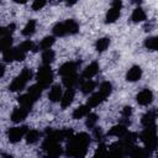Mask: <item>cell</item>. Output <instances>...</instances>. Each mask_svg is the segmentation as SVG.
<instances>
[{
    "mask_svg": "<svg viewBox=\"0 0 158 158\" xmlns=\"http://www.w3.org/2000/svg\"><path fill=\"white\" fill-rule=\"evenodd\" d=\"M90 144V137L85 132H80L72 138L67 144V154L72 158H85L88 147Z\"/></svg>",
    "mask_w": 158,
    "mask_h": 158,
    "instance_id": "obj_1",
    "label": "cell"
},
{
    "mask_svg": "<svg viewBox=\"0 0 158 158\" xmlns=\"http://www.w3.org/2000/svg\"><path fill=\"white\" fill-rule=\"evenodd\" d=\"M139 138H141V141L144 143V147L148 148L151 152H153V151L158 147V136H157L156 125H154V126L146 127V128L141 132Z\"/></svg>",
    "mask_w": 158,
    "mask_h": 158,
    "instance_id": "obj_2",
    "label": "cell"
},
{
    "mask_svg": "<svg viewBox=\"0 0 158 158\" xmlns=\"http://www.w3.org/2000/svg\"><path fill=\"white\" fill-rule=\"evenodd\" d=\"M31 78H32V70L30 68H23L22 72L9 85L10 91H20V90H22L26 86V84L30 81Z\"/></svg>",
    "mask_w": 158,
    "mask_h": 158,
    "instance_id": "obj_3",
    "label": "cell"
},
{
    "mask_svg": "<svg viewBox=\"0 0 158 158\" xmlns=\"http://www.w3.org/2000/svg\"><path fill=\"white\" fill-rule=\"evenodd\" d=\"M42 149L44 152V158H59L62 154V147L59 142L46 137L43 143H42Z\"/></svg>",
    "mask_w": 158,
    "mask_h": 158,
    "instance_id": "obj_4",
    "label": "cell"
},
{
    "mask_svg": "<svg viewBox=\"0 0 158 158\" xmlns=\"http://www.w3.org/2000/svg\"><path fill=\"white\" fill-rule=\"evenodd\" d=\"M36 79H37V84L41 85L43 89L48 88L53 80V72H52L51 67L49 65H42L37 72Z\"/></svg>",
    "mask_w": 158,
    "mask_h": 158,
    "instance_id": "obj_5",
    "label": "cell"
},
{
    "mask_svg": "<svg viewBox=\"0 0 158 158\" xmlns=\"http://www.w3.org/2000/svg\"><path fill=\"white\" fill-rule=\"evenodd\" d=\"M28 132L26 126H17V127H11L7 131V138L10 142L16 143L19 141H21L23 138V136H26V133Z\"/></svg>",
    "mask_w": 158,
    "mask_h": 158,
    "instance_id": "obj_6",
    "label": "cell"
},
{
    "mask_svg": "<svg viewBox=\"0 0 158 158\" xmlns=\"http://www.w3.org/2000/svg\"><path fill=\"white\" fill-rule=\"evenodd\" d=\"M121 6H122V2L118 1V0H115V1L111 4V7H110V9L107 10V12H106V17H105V22H106V23H112V22H115V21L120 17Z\"/></svg>",
    "mask_w": 158,
    "mask_h": 158,
    "instance_id": "obj_7",
    "label": "cell"
},
{
    "mask_svg": "<svg viewBox=\"0 0 158 158\" xmlns=\"http://www.w3.org/2000/svg\"><path fill=\"white\" fill-rule=\"evenodd\" d=\"M78 65L79 63L78 62H65L64 64H62L58 69V73L62 75V77H67V75H72V74H75L77 69H78Z\"/></svg>",
    "mask_w": 158,
    "mask_h": 158,
    "instance_id": "obj_8",
    "label": "cell"
},
{
    "mask_svg": "<svg viewBox=\"0 0 158 158\" xmlns=\"http://www.w3.org/2000/svg\"><path fill=\"white\" fill-rule=\"evenodd\" d=\"M136 100H137V102H138L139 105L147 106V105H149V104L152 102V100H153V93H152L149 89H143V90H141V91L137 94Z\"/></svg>",
    "mask_w": 158,
    "mask_h": 158,
    "instance_id": "obj_9",
    "label": "cell"
},
{
    "mask_svg": "<svg viewBox=\"0 0 158 158\" xmlns=\"http://www.w3.org/2000/svg\"><path fill=\"white\" fill-rule=\"evenodd\" d=\"M28 111H30V110L26 109V107H23V106L16 107V109L12 111V114H11V121L15 122V123H20L21 121H23V120L27 117Z\"/></svg>",
    "mask_w": 158,
    "mask_h": 158,
    "instance_id": "obj_10",
    "label": "cell"
},
{
    "mask_svg": "<svg viewBox=\"0 0 158 158\" xmlns=\"http://www.w3.org/2000/svg\"><path fill=\"white\" fill-rule=\"evenodd\" d=\"M130 157L131 158H149L152 152L146 148V147H137V146H133L130 151Z\"/></svg>",
    "mask_w": 158,
    "mask_h": 158,
    "instance_id": "obj_11",
    "label": "cell"
},
{
    "mask_svg": "<svg viewBox=\"0 0 158 158\" xmlns=\"http://www.w3.org/2000/svg\"><path fill=\"white\" fill-rule=\"evenodd\" d=\"M98 72H99V64H98L96 62H91L89 65L85 67V69H84L83 73H81V77H83L85 80H89V79H91L93 77H95V75L98 74Z\"/></svg>",
    "mask_w": 158,
    "mask_h": 158,
    "instance_id": "obj_12",
    "label": "cell"
},
{
    "mask_svg": "<svg viewBox=\"0 0 158 158\" xmlns=\"http://www.w3.org/2000/svg\"><path fill=\"white\" fill-rule=\"evenodd\" d=\"M142 77V69L139 65H133L128 69L127 74H126V80L127 81H137L139 80Z\"/></svg>",
    "mask_w": 158,
    "mask_h": 158,
    "instance_id": "obj_13",
    "label": "cell"
},
{
    "mask_svg": "<svg viewBox=\"0 0 158 158\" xmlns=\"http://www.w3.org/2000/svg\"><path fill=\"white\" fill-rule=\"evenodd\" d=\"M107 98V95H105L102 91H98V93H95V94H93L89 99H88V106H90V107H95V106H99L105 99Z\"/></svg>",
    "mask_w": 158,
    "mask_h": 158,
    "instance_id": "obj_14",
    "label": "cell"
},
{
    "mask_svg": "<svg viewBox=\"0 0 158 158\" xmlns=\"http://www.w3.org/2000/svg\"><path fill=\"white\" fill-rule=\"evenodd\" d=\"M126 127H127V126H125V125H122V123L115 125V126H112V127L109 130L107 135H109V136H115V137H118V138L125 137V136L127 135V128H126Z\"/></svg>",
    "mask_w": 158,
    "mask_h": 158,
    "instance_id": "obj_15",
    "label": "cell"
},
{
    "mask_svg": "<svg viewBox=\"0 0 158 158\" xmlns=\"http://www.w3.org/2000/svg\"><path fill=\"white\" fill-rule=\"evenodd\" d=\"M74 95H75L74 89H67V90L63 93V96H62V99H60V106H62V109H67V107L73 102Z\"/></svg>",
    "mask_w": 158,
    "mask_h": 158,
    "instance_id": "obj_16",
    "label": "cell"
},
{
    "mask_svg": "<svg viewBox=\"0 0 158 158\" xmlns=\"http://www.w3.org/2000/svg\"><path fill=\"white\" fill-rule=\"evenodd\" d=\"M141 122L144 127H149V126H154L156 125V111L153 110H149L147 111L142 118H141Z\"/></svg>",
    "mask_w": 158,
    "mask_h": 158,
    "instance_id": "obj_17",
    "label": "cell"
},
{
    "mask_svg": "<svg viewBox=\"0 0 158 158\" xmlns=\"http://www.w3.org/2000/svg\"><path fill=\"white\" fill-rule=\"evenodd\" d=\"M63 96V93H62V88L59 85H53L49 90V94H48V99L52 101V102H57V101H60Z\"/></svg>",
    "mask_w": 158,
    "mask_h": 158,
    "instance_id": "obj_18",
    "label": "cell"
},
{
    "mask_svg": "<svg viewBox=\"0 0 158 158\" xmlns=\"http://www.w3.org/2000/svg\"><path fill=\"white\" fill-rule=\"evenodd\" d=\"M90 114V106L88 105H80L79 107L74 109L72 116L74 120H79V118H83L84 116H88Z\"/></svg>",
    "mask_w": 158,
    "mask_h": 158,
    "instance_id": "obj_19",
    "label": "cell"
},
{
    "mask_svg": "<svg viewBox=\"0 0 158 158\" xmlns=\"http://www.w3.org/2000/svg\"><path fill=\"white\" fill-rule=\"evenodd\" d=\"M17 101L20 102V106H23V107H26V109H28V110H31L32 105L36 102V101L32 99V96H31L28 93L20 95V96L17 98Z\"/></svg>",
    "mask_w": 158,
    "mask_h": 158,
    "instance_id": "obj_20",
    "label": "cell"
},
{
    "mask_svg": "<svg viewBox=\"0 0 158 158\" xmlns=\"http://www.w3.org/2000/svg\"><path fill=\"white\" fill-rule=\"evenodd\" d=\"M64 25H65V30H67V33L68 35H75V33H78L79 25H78V22L75 20H73V19L65 20L64 21Z\"/></svg>",
    "mask_w": 158,
    "mask_h": 158,
    "instance_id": "obj_21",
    "label": "cell"
},
{
    "mask_svg": "<svg viewBox=\"0 0 158 158\" xmlns=\"http://www.w3.org/2000/svg\"><path fill=\"white\" fill-rule=\"evenodd\" d=\"M146 19H147V15H146V12H144L143 9L136 7V9L132 11L131 20H132L133 22H142V21H144Z\"/></svg>",
    "mask_w": 158,
    "mask_h": 158,
    "instance_id": "obj_22",
    "label": "cell"
},
{
    "mask_svg": "<svg viewBox=\"0 0 158 158\" xmlns=\"http://www.w3.org/2000/svg\"><path fill=\"white\" fill-rule=\"evenodd\" d=\"M62 81H63V85L67 86V89H73V86H75L78 84L79 79H78V75L77 74H72V75L63 77Z\"/></svg>",
    "mask_w": 158,
    "mask_h": 158,
    "instance_id": "obj_23",
    "label": "cell"
},
{
    "mask_svg": "<svg viewBox=\"0 0 158 158\" xmlns=\"http://www.w3.org/2000/svg\"><path fill=\"white\" fill-rule=\"evenodd\" d=\"M95 86H96V83H95L94 80L89 79V80H84V81L81 83V85H80V90H81L83 94L88 95V94H90V93L94 91Z\"/></svg>",
    "mask_w": 158,
    "mask_h": 158,
    "instance_id": "obj_24",
    "label": "cell"
},
{
    "mask_svg": "<svg viewBox=\"0 0 158 158\" xmlns=\"http://www.w3.org/2000/svg\"><path fill=\"white\" fill-rule=\"evenodd\" d=\"M36 26H37V22H36L35 20H30V21L26 23V26L23 27V30H22V35L26 36V37L32 36V35L35 33V31H36Z\"/></svg>",
    "mask_w": 158,
    "mask_h": 158,
    "instance_id": "obj_25",
    "label": "cell"
},
{
    "mask_svg": "<svg viewBox=\"0 0 158 158\" xmlns=\"http://www.w3.org/2000/svg\"><path fill=\"white\" fill-rule=\"evenodd\" d=\"M110 46V38L109 37H101L96 41L95 43V49L98 52H104L107 49V47Z\"/></svg>",
    "mask_w": 158,
    "mask_h": 158,
    "instance_id": "obj_26",
    "label": "cell"
},
{
    "mask_svg": "<svg viewBox=\"0 0 158 158\" xmlns=\"http://www.w3.org/2000/svg\"><path fill=\"white\" fill-rule=\"evenodd\" d=\"M54 57H56V53L52 49L43 51V53H42V65H49L54 60Z\"/></svg>",
    "mask_w": 158,
    "mask_h": 158,
    "instance_id": "obj_27",
    "label": "cell"
},
{
    "mask_svg": "<svg viewBox=\"0 0 158 158\" xmlns=\"http://www.w3.org/2000/svg\"><path fill=\"white\" fill-rule=\"evenodd\" d=\"M42 90H43V88L41 86V85H38V84H33V85H31L30 88H28V90H27V93L32 96V99L36 101L40 96H41V94H42Z\"/></svg>",
    "mask_w": 158,
    "mask_h": 158,
    "instance_id": "obj_28",
    "label": "cell"
},
{
    "mask_svg": "<svg viewBox=\"0 0 158 158\" xmlns=\"http://www.w3.org/2000/svg\"><path fill=\"white\" fill-rule=\"evenodd\" d=\"M26 142L28 143V144H33V143H36L38 139H40V137H41V133L37 131V130H30L27 133H26Z\"/></svg>",
    "mask_w": 158,
    "mask_h": 158,
    "instance_id": "obj_29",
    "label": "cell"
},
{
    "mask_svg": "<svg viewBox=\"0 0 158 158\" xmlns=\"http://www.w3.org/2000/svg\"><path fill=\"white\" fill-rule=\"evenodd\" d=\"M53 35L54 36H57V37H63V36H65V35H68L67 33V30H65V25H64V22H58V23H56L54 26H53Z\"/></svg>",
    "mask_w": 158,
    "mask_h": 158,
    "instance_id": "obj_30",
    "label": "cell"
},
{
    "mask_svg": "<svg viewBox=\"0 0 158 158\" xmlns=\"http://www.w3.org/2000/svg\"><path fill=\"white\" fill-rule=\"evenodd\" d=\"M144 47L151 51H158V36L148 37L144 41Z\"/></svg>",
    "mask_w": 158,
    "mask_h": 158,
    "instance_id": "obj_31",
    "label": "cell"
},
{
    "mask_svg": "<svg viewBox=\"0 0 158 158\" xmlns=\"http://www.w3.org/2000/svg\"><path fill=\"white\" fill-rule=\"evenodd\" d=\"M53 43H54V37H53V36H47V37H44V38L41 41L40 48L43 49V51L51 49V47L53 46Z\"/></svg>",
    "mask_w": 158,
    "mask_h": 158,
    "instance_id": "obj_32",
    "label": "cell"
},
{
    "mask_svg": "<svg viewBox=\"0 0 158 158\" xmlns=\"http://www.w3.org/2000/svg\"><path fill=\"white\" fill-rule=\"evenodd\" d=\"M107 153H109V148L101 143V144H99L98 149L95 151L93 158H107Z\"/></svg>",
    "mask_w": 158,
    "mask_h": 158,
    "instance_id": "obj_33",
    "label": "cell"
},
{
    "mask_svg": "<svg viewBox=\"0 0 158 158\" xmlns=\"http://www.w3.org/2000/svg\"><path fill=\"white\" fill-rule=\"evenodd\" d=\"M131 114H132V109H131L130 106H125V107L122 109V112H121V116H122V125H125V126L130 125Z\"/></svg>",
    "mask_w": 158,
    "mask_h": 158,
    "instance_id": "obj_34",
    "label": "cell"
},
{
    "mask_svg": "<svg viewBox=\"0 0 158 158\" xmlns=\"http://www.w3.org/2000/svg\"><path fill=\"white\" fill-rule=\"evenodd\" d=\"M0 43H1V51L2 52L4 51H7V49L12 48L11 47V44H12V37L11 36H4V37H1Z\"/></svg>",
    "mask_w": 158,
    "mask_h": 158,
    "instance_id": "obj_35",
    "label": "cell"
},
{
    "mask_svg": "<svg viewBox=\"0 0 158 158\" xmlns=\"http://www.w3.org/2000/svg\"><path fill=\"white\" fill-rule=\"evenodd\" d=\"M19 48H20L22 52H25V53H27V52H30V51H37V48L35 47L33 42H31L30 40L23 41V42H22V43L19 46Z\"/></svg>",
    "mask_w": 158,
    "mask_h": 158,
    "instance_id": "obj_36",
    "label": "cell"
},
{
    "mask_svg": "<svg viewBox=\"0 0 158 158\" xmlns=\"http://www.w3.org/2000/svg\"><path fill=\"white\" fill-rule=\"evenodd\" d=\"M15 28H16V25H15V23H10V25L2 27V28L0 30L1 37H4V36H11V33L15 31Z\"/></svg>",
    "mask_w": 158,
    "mask_h": 158,
    "instance_id": "obj_37",
    "label": "cell"
},
{
    "mask_svg": "<svg viewBox=\"0 0 158 158\" xmlns=\"http://www.w3.org/2000/svg\"><path fill=\"white\" fill-rule=\"evenodd\" d=\"M99 90L100 91H102L105 95H110L111 94V91H112V85H111V83H109V81H104V83H101L100 84V86H99Z\"/></svg>",
    "mask_w": 158,
    "mask_h": 158,
    "instance_id": "obj_38",
    "label": "cell"
},
{
    "mask_svg": "<svg viewBox=\"0 0 158 158\" xmlns=\"http://www.w3.org/2000/svg\"><path fill=\"white\" fill-rule=\"evenodd\" d=\"M86 117H88L86 118V126L89 128H94L95 125H96V122H98V118H99L98 115L96 114H89Z\"/></svg>",
    "mask_w": 158,
    "mask_h": 158,
    "instance_id": "obj_39",
    "label": "cell"
},
{
    "mask_svg": "<svg viewBox=\"0 0 158 158\" xmlns=\"http://www.w3.org/2000/svg\"><path fill=\"white\" fill-rule=\"evenodd\" d=\"M25 58H26V53H25V52H22L19 47H17V48H14V60L21 62V60H23Z\"/></svg>",
    "mask_w": 158,
    "mask_h": 158,
    "instance_id": "obj_40",
    "label": "cell"
},
{
    "mask_svg": "<svg viewBox=\"0 0 158 158\" xmlns=\"http://www.w3.org/2000/svg\"><path fill=\"white\" fill-rule=\"evenodd\" d=\"M44 5H46V1H43V0H35V1L32 2L31 7H32V10L37 11V10H41Z\"/></svg>",
    "mask_w": 158,
    "mask_h": 158,
    "instance_id": "obj_41",
    "label": "cell"
},
{
    "mask_svg": "<svg viewBox=\"0 0 158 158\" xmlns=\"http://www.w3.org/2000/svg\"><path fill=\"white\" fill-rule=\"evenodd\" d=\"M94 137L98 141H101L102 139V131H101L100 127H94Z\"/></svg>",
    "mask_w": 158,
    "mask_h": 158,
    "instance_id": "obj_42",
    "label": "cell"
},
{
    "mask_svg": "<svg viewBox=\"0 0 158 158\" xmlns=\"http://www.w3.org/2000/svg\"><path fill=\"white\" fill-rule=\"evenodd\" d=\"M2 158H14V157L10 156V154H5V153H4V154H2Z\"/></svg>",
    "mask_w": 158,
    "mask_h": 158,
    "instance_id": "obj_43",
    "label": "cell"
},
{
    "mask_svg": "<svg viewBox=\"0 0 158 158\" xmlns=\"http://www.w3.org/2000/svg\"><path fill=\"white\" fill-rule=\"evenodd\" d=\"M157 158H158V157H157Z\"/></svg>",
    "mask_w": 158,
    "mask_h": 158,
    "instance_id": "obj_44",
    "label": "cell"
}]
</instances>
